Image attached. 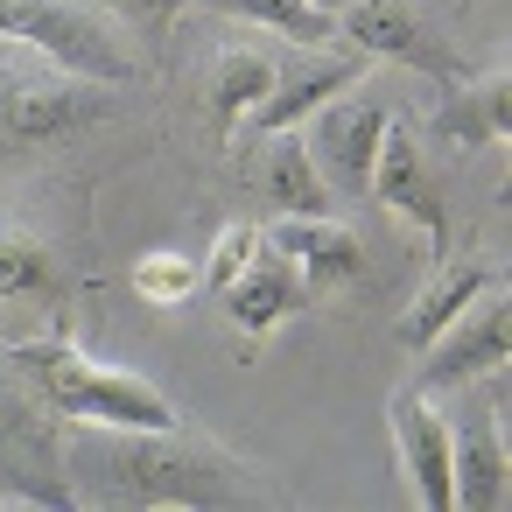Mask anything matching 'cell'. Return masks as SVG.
<instances>
[{
	"label": "cell",
	"instance_id": "obj_1",
	"mask_svg": "<svg viewBox=\"0 0 512 512\" xmlns=\"http://www.w3.org/2000/svg\"><path fill=\"white\" fill-rule=\"evenodd\" d=\"M64 470H71L78 498H92V505H141V512H162V505L218 512V505H274L281 498L246 456H232L225 442L190 435V428L71 421Z\"/></svg>",
	"mask_w": 512,
	"mask_h": 512
},
{
	"label": "cell",
	"instance_id": "obj_2",
	"mask_svg": "<svg viewBox=\"0 0 512 512\" xmlns=\"http://www.w3.org/2000/svg\"><path fill=\"white\" fill-rule=\"evenodd\" d=\"M15 372L36 386L43 407H57L64 421H113V428H183V407L120 365H99L92 351L64 344V337H29L15 344Z\"/></svg>",
	"mask_w": 512,
	"mask_h": 512
},
{
	"label": "cell",
	"instance_id": "obj_3",
	"mask_svg": "<svg viewBox=\"0 0 512 512\" xmlns=\"http://www.w3.org/2000/svg\"><path fill=\"white\" fill-rule=\"evenodd\" d=\"M113 113V85L57 71L29 43H0V148H43Z\"/></svg>",
	"mask_w": 512,
	"mask_h": 512
},
{
	"label": "cell",
	"instance_id": "obj_4",
	"mask_svg": "<svg viewBox=\"0 0 512 512\" xmlns=\"http://www.w3.org/2000/svg\"><path fill=\"white\" fill-rule=\"evenodd\" d=\"M0 43H29L57 71L92 78V85H127L141 78L134 50L113 36V22L85 0H0Z\"/></svg>",
	"mask_w": 512,
	"mask_h": 512
},
{
	"label": "cell",
	"instance_id": "obj_5",
	"mask_svg": "<svg viewBox=\"0 0 512 512\" xmlns=\"http://www.w3.org/2000/svg\"><path fill=\"white\" fill-rule=\"evenodd\" d=\"M337 29L351 36V50L386 57V64H407V71H421V78H442V85L470 78V64H463V57L442 43V29L421 15V0H344Z\"/></svg>",
	"mask_w": 512,
	"mask_h": 512
},
{
	"label": "cell",
	"instance_id": "obj_6",
	"mask_svg": "<svg viewBox=\"0 0 512 512\" xmlns=\"http://www.w3.org/2000/svg\"><path fill=\"white\" fill-rule=\"evenodd\" d=\"M386 120L393 113L379 99H351V92H337V99H323L309 113V162L323 169V183L337 197H358L372 183V155H379Z\"/></svg>",
	"mask_w": 512,
	"mask_h": 512
},
{
	"label": "cell",
	"instance_id": "obj_7",
	"mask_svg": "<svg viewBox=\"0 0 512 512\" xmlns=\"http://www.w3.org/2000/svg\"><path fill=\"white\" fill-rule=\"evenodd\" d=\"M505 344H512L505 295H498V288H484V295H477V309H463V316H456L435 344H421L428 358H421L414 386H421V393L470 386V379H484V372H498V365H505Z\"/></svg>",
	"mask_w": 512,
	"mask_h": 512
},
{
	"label": "cell",
	"instance_id": "obj_8",
	"mask_svg": "<svg viewBox=\"0 0 512 512\" xmlns=\"http://www.w3.org/2000/svg\"><path fill=\"white\" fill-rule=\"evenodd\" d=\"M386 428H393V456H400L407 498L428 505V512H456V491H449V421L435 414V400L421 386H400L386 400Z\"/></svg>",
	"mask_w": 512,
	"mask_h": 512
},
{
	"label": "cell",
	"instance_id": "obj_9",
	"mask_svg": "<svg viewBox=\"0 0 512 512\" xmlns=\"http://www.w3.org/2000/svg\"><path fill=\"white\" fill-rule=\"evenodd\" d=\"M365 64H372L365 50H337V57H316V64H302V71H281V78H274V92H267V99H260V106H253V113L232 127L239 155H246V148H260L267 134H295V127H302V120L323 106V99L351 92V85L365 78Z\"/></svg>",
	"mask_w": 512,
	"mask_h": 512
},
{
	"label": "cell",
	"instance_id": "obj_10",
	"mask_svg": "<svg viewBox=\"0 0 512 512\" xmlns=\"http://www.w3.org/2000/svg\"><path fill=\"white\" fill-rule=\"evenodd\" d=\"M393 218H407L428 246H449V211H442V190H435V169L421 162V148H414V127H400V120H386V134H379V155H372V183H365Z\"/></svg>",
	"mask_w": 512,
	"mask_h": 512
},
{
	"label": "cell",
	"instance_id": "obj_11",
	"mask_svg": "<svg viewBox=\"0 0 512 512\" xmlns=\"http://www.w3.org/2000/svg\"><path fill=\"white\" fill-rule=\"evenodd\" d=\"M505 428H498V407L484 414H463L449 428V491H456V512H498L512 477H505Z\"/></svg>",
	"mask_w": 512,
	"mask_h": 512
},
{
	"label": "cell",
	"instance_id": "obj_12",
	"mask_svg": "<svg viewBox=\"0 0 512 512\" xmlns=\"http://www.w3.org/2000/svg\"><path fill=\"white\" fill-rule=\"evenodd\" d=\"M309 288H344V281H365V246L358 232L330 225V218H274L260 232Z\"/></svg>",
	"mask_w": 512,
	"mask_h": 512
},
{
	"label": "cell",
	"instance_id": "obj_13",
	"mask_svg": "<svg viewBox=\"0 0 512 512\" xmlns=\"http://www.w3.org/2000/svg\"><path fill=\"white\" fill-rule=\"evenodd\" d=\"M505 120H512V85L505 71H470L456 85H442L435 113H428V134L456 141V148H498L505 141Z\"/></svg>",
	"mask_w": 512,
	"mask_h": 512
},
{
	"label": "cell",
	"instance_id": "obj_14",
	"mask_svg": "<svg viewBox=\"0 0 512 512\" xmlns=\"http://www.w3.org/2000/svg\"><path fill=\"white\" fill-rule=\"evenodd\" d=\"M218 302H225V316L239 323V337H267L274 323H288V316L309 302V281H302L274 246H260V253L246 260V274H239Z\"/></svg>",
	"mask_w": 512,
	"mask_h": 512
},
{
	"label": "cell",
	"instance_id": "obj_15",
	"mask_svg": "<svg viewBox=\"0 0 512 512\" xmlns=\"http://www.w3.org/2000/svg\"><path fill=\"white\" fill-rule=\"evenodd\" d=\"M253 176H260V190L281 218H330V204H337V190L323 183V169L309 162V148L295 134H267V148L253 155Z\"/></svg>",
	"mask_w": 512,
	"mask_h": 512
},
{
	"label": "cell",
	"instance_id": "obj_16",
	"mask_svg": "<svg viewBox=\"0 0 512 512\" xmlns=\"http://www.w3.org/2000/svg\"><path fill=\"white\" fill-rule=\"evenodd\" d=\"M484 288H505V274H498L491 260H456V267H442V274L421 288V302H414V309L393 323V337H400L407 351L435 344V337H442V330H449V323H456V316H463V309H470Z\"/></svg>",
	"mask_w": 512,
	"mask_h": 512
},
{
	"label": "cell",
	"instance_id": "obj_17",
	"mask_svg": "<svg viewBox=\"0 0 512 512\" xmlns=\"http://www.w3.org/2000/svg\"><path fill=\"white\" fill-rule=\"evenodd\" d=\"M274 78H281V64H274L267 50H253V43L218 50V64H211V113H218V127L232 134V127L274 92Z\"/></svg>",
	"mask_w": 512,
	"mask_h": 512
},
{
	"label": "cell",
	"instance_id": "obj_18",
	"mask_svg": "<svg viewBox=\"0 0 512 512\" xmlns=\"http://www.w3.org/2000/svg\"><path fill=\"white\" fill-rule=\"evenodd\" d=\"M197 8H218L232 22H260V29H274V36L302 43V50H323L337 36V15L323 0H197Z\"/></svg>",
	"mask_w": 512,
	"mask_h": 512
},
{
	"label": "cell",
	"instance_id": "obj_19",
	"mask_svg": "<svg viewBox=\"0 0 512 512\" xmlns=\"http://www.w3.org/2000/svg\"><path fill=\"white\" fill-rule=\"evenodd\" d=\"M15 295H57V260L22 218H0V302Z\"/></svg>",
	"mask_w": 512,
	"mask_h": 512
},
{
	"label": "cell",
	"instance_id": "obj_20",
	"mask_svg": "<svg viewBox=\"0 0 512 512\" xmlns=\"http://www.w3.org/2000/svg\"><path fill=\"white\" fill-rule=\"evenodd\" d=\"M134 295L155 302V309L190 302V295H197V267H190V253H169V246L141 253V260H134Z\"/></svg>",
	"mask_w": 512,
	"mask_h": 512
},
{
	"label": "cell",
	"instance_id": "obj_21",
	"mask_svg": "<svg viewBox=\"0 0 512 512\" xmlns=\"http://www.w3.org/2000/svg\"><path fill=\"white\" fill-rule=\"evenodd\" d=\"M267 239H260V225H246V218H232V225H218V239H211V260H204V274H197V288H211V295H225L239 274H246V260L260 253Z\"/></svg>",
	"mask_w": 512,
	"mask_h": 512
},
{
	"label": "cell",
	"instance_id": "obj_22",
	"mask_svg": "<svg viewBox=\"0 0 512 512\" xmlns=\"http://www.w3.org/2000/svg\"><path fill=\"white\" fill-rule=\"evenodd\" d=\"M92 8H106L113 22H127L155 57H162V43H169V22L183 15V8H197V0H92Z\"/></svg>",
	"mask_w": 512,
	"mask_h": 512
},
{
	"label": "cell",
	"instance_id": "obj_23",
	"mask_svg": "<svg viewBox=\"0 0 512 512\" xmlns=\"http://www.w3.org/2000/svg\"><path fill=\"white\" fill-rule=\"evenodd\" d=\"M456 8H470V0H456Z\"/></svg>",
	"mask_w": 512,
	"mask_h": 512
}]
</instances>
